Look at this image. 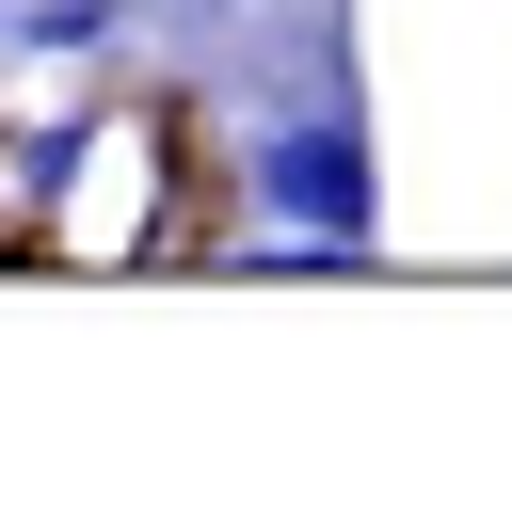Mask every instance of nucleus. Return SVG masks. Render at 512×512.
<instances>
[{"mask_svg":"<svg viewBox=\"0 0 512 512\" xmlns=\"http://www.w3.org/2000/svg\"><path fill=\"white\" fill-rule=\"evenodd\" d=\"M240 192H256L272 272H368V240H384V160H368V128H352V80H336V64H320V96H304V112H272V128L240 144Z\"/></svg>","mask_w":512,"mask_h":512,"instance_id":"obj_1","label":"nucleus"},{"mask_svg":"<svg viewBox=\"0 0 512 512\" xmlns=\"http://www.w3.org/2000/svg\"><path fill=\"white\" fill-rule=\"evenodd\" d=\"M176 160H192V128H176V112H80V128H64L80 208H48V224H32V256H176V240H192Z\"/></svg>","mask_w":512,"mask_h":512,"instance_id":"obj_2","label":"nucleus"},{"mask_svg":"<svg viewBox=\"0 0 512 512\" xmlns=\"http://www.w3.org/2000/svg\"><path fill=\"white\" fill-rule=\"evenodd\" d=\"M0 32H16V48H96L112 0H0Z\"/></svg>","mask_w":512,"mask_h":512,"instance_id":"obj_3","label":"nucleus"}]
</instances>
